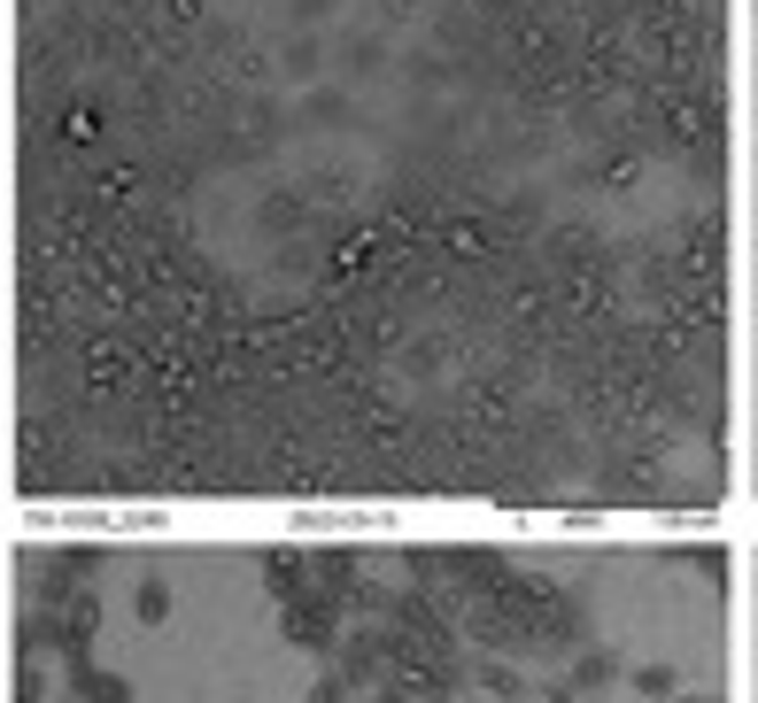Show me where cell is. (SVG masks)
I'll use <instances>...</instances> for the list:
<instances>
[{"label": "cell", "mask_w": 758, "mask_h": 703, "mask_svg": "<svg viewBox=\"0 0 758 703\" xmlns=\"http://www.w3.org/2000/svg\"><path fill=\"white\" fill-rule=\"evenodd\" d=\"M743 0H171L187 433L147 495L720 525Z\"/></svg>", "instance_id": "obj_1"}, {"label": "cell", "mask_w": 758, "mask_h": 703, "mask_svg": "<svg viewBox=\"0 0 758 703\" xmlns=\"http://www.w3.org/2000/svg\"><path fill=\"white\" fill-rule=\"evenodd\" d=\"M0 703H743V542H55L0 557Z\"/></svg>", "instance_id": "obj_2"}, {"label": "cell", "mask_w": 758, "mask_h": 703, "mask_svg": "<svg viewBox=\"0 0 758 703\" xmlns=\"http://www.w3.org/2000/svg\"><path fill=\"white\" fill-rule=\"evenodd\" d=\"M743 209H750V232H743V502H758V0H743Z\"/></svg>", "instance_id": "obj_3"}, {"label": "cell", "mask_w": 758, "mask_h": 703, "mask_svg": "<svg viewBox=\"0 0 758 703\" xmlns=\"http://www.w3.org/2000/svg\"><path fill=\"white\" fill-rule=\"evenodd\" d=\"M743 703H758V542H743Z\"/></svg>", "instance_id": "obj_4"}]
</instances>
